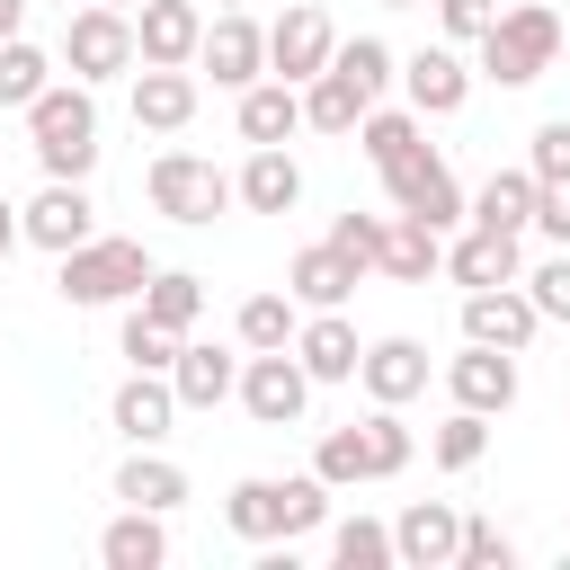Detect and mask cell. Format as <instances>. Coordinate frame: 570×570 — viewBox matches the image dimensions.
Segmentation results:
<instances>
[{
  "mask_svg": "<svg viewBox=\"0 0 570 570\" xmlns=\"http://www.w3.org/2000/svg\"><path fill=\"white\" fill-rule=\"evenodd\" d=\"M294 134H303V89L276 80V71L249 80L240 89V142H294Z\"/></svg>",
  "mask_w": 570,
  "mask_h": 570,
  "instance_id": "28",
  "label": "cell"
},
{
  "mask_svg": "<svg viewBox=\"0 0 570 570\" xmlns=\"http://www.w3.org/2000/svg\"><path fill=\"white\" fill-rule=\"evenodd\" d=\"M356 285H365V276H356L330 240H312V249H294V258H285V294H294L303 312H338Z\"/></svg>",
  "mask_w": 570,
  "mask_h": 570,
  "instance_id": "25",
  "label": "cell"
},
{
  "mask_svg": "<svg viewBox=\"0 0 570 570\" xmlns=\"http://www.w3.org/2000/svg\"><path fill=\"white\" fill-rule=\"evenodd\" d=\"M330 71L365 98V107H383V89L401 80V53L383 45V36H338V53H330Z\"/></svg>",
  "mask_w": 570,
  "mask_h": 570,
  "instance_id": "30",
  "label": "cell"
},
{
  "mask_svg": "<svg viewBox=\"0 0 570 570\" xmlns=\"http://www.w3.org/2000/svg\"><path fill=\"white\" fill-rule=\"evenodd\" d=\"M534 330H543V312L525 303V285H472V294H463V338L525 356V347H534Z\"/></svg>",
  "mask_w": 570,
  "mask_h": 570,
  "instance_id": "13",
  "label": "cell"
},
{
  "mask_svg": "<svg viewBox=\"0 0 570 570\" xmlns=\"http://www.w3.org/2000/svg\"><path fill=\"white\" fill-rule=\"evenodd\" d=\"M356 436H365V481H401V472H410V454H419V436L401 428V410H392V401H374V410L356 419Z\"/></svg>",
  "mask_w": 570,
  "mask_h": 570,
  "instance_id": "32",
  "label": "cell"
},
{
  "mask_svg": "<svg viewBox=\"0 0 570 570\" xmlns=\"http://www.w3.org/2000/svg\"><path fill=\"white\" fill-rule=\"evenodd\" d=\"M18 116H27V151H36L45 178H89L98 169V98H89V80L53 71Z\"/></svg>",
  "mask_w": 570,
  "mask_h": 570,
  "instance_id": "1",
  "label": "cell"
},
{
  "mask_svg": "<svg viewBox=\"0 0 570 570\" xmlns=\"http://www.w3.org/2000/svg\"><path fill=\"white\" fill-rule=\"evenodd\" d=\"M436 267H445V232H428V223H410V214H383L374 276H392V285H428Z\"/></svg>",
  "mask_w": 570,
  "mask_h": 570,
  "instance_id": "24",
  "label": "cell"
},
{
  "mask_svg": "<svg viewBox=\"0 0 570 570\" xmlns=\"http://www.w3.org/2000/svg\"><path fill=\"white\" fill-rule=\"evenodd\" d=\"M525 232H543L552 249H570V178H552V187L534 178V223Z\"/></svg>",
  "mask_w": 570,
  "mask_h": 570,
  "instance_id": "45",
  "label": "cell"
},
{
  "mask_svg": "<svg viewBox=\"0 0 570 570\" xmlns=\"http://www.w3.org/2000/svg\"><path fill=\"white\" fill-rule=\"evenodd\" d=\"M116 499H125V508H160V517H169V508H187V463H169L160 445H134V454L116 463Z\"/></svg>",
  "mask_w": 570,
  "mask_h": 570,
  "instance_id": "27",
  "label": "cell"
},
{
  "mask_svg": "<svg viewBox=\"0 0 570 570\" xmlns=\"http://www.w3.org/2000/svg\"><path fill=\"white\" fill-rule=\"evenodd\" d=\"M525 169L552 187V178H570V116H543L534 134H525Z\"/></svg>",
  "mask_w": 570,
  "mask_h": 570,
  "instance_id": "43",
  "label": "cell"
},
{
  "mask_svg": "<svg viewBox=\"0 0 570 570\" xmlns=\"http://www.w3.org/2000/svg\"><path fill=\"white\" fill-rule=\"evenodd\" d=\"M196 71H214V89H249V80H267V27L249 18V9H223V18H205V36H196Z\"/></svg>",
  "mask_w": 570,
  "mask_h": 570,
  "instance_id": "10",
  "label": "cell"
},
{
  "mask_svg": "<svg viewBox=\"0 0 570 570\" xmlns=\"http://www.w3.org/2000/svg\"><path fill=\"white\" fill-rule=\"evenodd\" d=\"M142 187H151V214H169V223H187V232H205V223L232 205V169H214L205 151H160Z\"/></svg>",
  "mask_w": 570,
  "mask_h": 570,
  "instance_id": "6",
  "label": "cell"
},
{
  "mask_svg": "<svg viewBox=\"0 0 570 570\" xmlns=\"http://www.w3.org/2000/svg\"><path fill=\"white\" fill-rule=\"evenodd\" d=\"M330 53H338V27H330V9H312V0H294L276 27H267V71L276 80H312V71H330Z\"/></svg>",
  "mask_w": 570,
  "mask_h": 570,
  "instance_id": "11",
  "label": "cell"
},
{
  "mask_svg": "<svg viewBox=\"0 0 570 570\" xmlns=\"http://www.w3.org/2000/svg\"><path fill=\"white\" fill-rule=\"evenodd\" d=\"M383 9H428V0H383Z\"/></svg>",
  "mask_w": 570,
  "mask_h": 570,
  "instance_id": "48",
  "label": "cell"
},
{
  "mask_svg": "<svg viewBox=\"0 0 570 570\" xmlns=\"http://www.w3.org/2000/svg\"><path fill=\"white\" fill-rule=\"evenodd\" d=\"M490 18H499V0H436L445 45H481V36H490Z\"/></svg>",
  "mask_w": 570,
  "mask_h": 570,
  "instance_id": "44",
  "label": "cell"
},
{
  "mask_svg": "<svg viewBox=\"0 0 570 570\" xmlns=\"http://www.w3.org/2000/svg\"><path fill=\"white\" fill-rule=\"evenodd\" d=\"M463 98H472V62H463L454 45L401 53V107H419V116H463Z\"/></svg>",
  "mask_w": 570,
  "mask_h": 570,
  "instance_id": "12",
  "label": "cell"
},
{
  "mask_svg": "<svg viewBox=\"0 0 570 570\" xmlns=\"http://www.w3.org/2000/svg\"><path fill=\"white\" fill-rule=\"evenodd\" d=\"M330 249H338L356 276H374V249H383V214H338V223H330Z\"/></svg>",
  "mask_w": 570,
  "mask_h": 570,
  "instance_id": "42",
  "label": "cell"
},
{
  "mask_svg": "<svg viewBox=\"0 0 570 570\" xmlns=\"http://www.w3.org/2000/svg\"><path fill=\"white\" fill-rule=\"evenodd\" d=\"M454 570H517V543L490 525V517H463V543H454Z\"/></svg>",
  "mask_w": 570,
  "mask_h": 570,
  "instance_id": "40",
  "label": "cell"
},
{
  "mask_svg": "<svg viewBox=\"0 0 570 570\" xmlns=\"http://www.w3.org/2000/svg\"><path fill=\"white\" fill-rule=\"evenodd\" d=\"M62 9H71V0H62Z\"/></svg>",
  "mask_w": 570,
  "mask_h": 570,
  "instance_id": "51",
  "label": "cell"
},
{
  "mask_svg": "<svg viewBox=\"0 0 570 570\" xmlns=\"http://www.w3.org/2000/svg\"><path fill=\"white\" fill-rule=\"evenodd\" d=\"M436 276H454L463 294H472V285H517V276H525V249H517V232L463 223V232L445 240V267H436Z\"/></svg>",
  "mask_w": 570,
  "mask_h": 570,
  "instance_id": "16",
  "label": "cell"
},
{
  "mask_svg": "<svg viewBox=\"0 0 570 570\" xmlns=\"http://www.w3.org/2000/svg\"><path fill=\"white\" fill-rule=\"evenodd\" d=\"M196 36H205V9H196V0H142V9H134V62H178V71H196Z\"/></svg>",
  "mask_w": 570,
  "mask_h": 570,
  "instance_id": "17",
  "label": "cell"
},
{
  "mask_svg": "<svg viewBox=\"0 0 570 570\" xmlns=\"http://www.w3.org/2000/svg\"><path fill=\"white\" fill-rule=\"evenodd\" d=\"M330 561H338V570H392V525L338 517V525H330Z\"/></svg>",
  "mask_w": 570,
  "mask_h": 570,
  "instance_id": "36",
  "label": "cell"
},
{
  "mask_svg": "<svg viewBox=\"0 0 570 570\" xmlns=\"http://www.w3.org/2000/svg\"><path fill=\"white\" fill-rule=\"evenodd\" d=\"M196 98H205V89H196V71H178V62H142V71H134V125H142V134H178V125L196 116Z\"/></svg>",
  "mask_w": 570,
  "mask_h": 570,
  "instance_id": "23",
  "label": "cell"
},
{
  "mask_svg": "<svg viewBox=\"0 0 570 570\" xmlns=\"http://www.w3.org/2000/svg\"><path fill=\"white\" fill-rule=\"evenodd\" d=\"M330 517V481L321 472H249V481H232V499H223V525L240 534V543H294V534H312Z\"/></svg>",
  "mask_w": 570,
  "mask_h": 570,
  "instance_id": "2",
  "label": "cell"
},
{
  "mask_svg": "<svg viewBox=\"0 0 570 570\" xmlns=\"http://www.w3.org/2000/svg\"><path fill=\"white\" fill-rule=\"evenodd\" d=\"M312 472H321L330 490H356V481H365V436H356V428H330V436L312 445Z\"/></svg>",
  "mask_w": 570,
  "mask_h": 570,
  "instance_id": "39",
  "label": "cell"
},
{
  "mask_svg": "<svg viewBox=\"0 0 570 570\" xmlns=\"http://www.w3.org/2000/svg\"><path fill=\"white\" fill-rule=\"evenodd\" d=\"M98 232V205H89V178H45L27 205H18V240L27 249H45V258H62V249H80Z\"/></svg>",
  "mask_w": 570,
  "mask_h": 570,
  "instance_id": "9",
  "label": "cell"
},
{
  "mask_svg": "<svg viewBox=\"0 0 570 570\" xmlns=\"http://www.w3.org/2000/svg\"><path fill=\"white\" fill-rule=\"evenodd\" d=\"M454 543H463V517L445 499H410L392 517V561L401 570H454Z\"/></svg>",
  "mask_w": 570,
  "mask_h": 570,
  "instance_id": "15",
  "label": "cell"
},
{
  "mask_svg": "<svg viewBox=\"0 0 570 570\" xmlns=\"http://www.w3.org/2000/svg\"><path fill=\"white\" fill-rule=\"evenodd\" d=\"M125 365H142V374H169V356H178V330H160L151 312H125Z\"/></svg>",
  "mask_w": 570,
  "mask_h": 570,
  "instance_id": "38",
  "label": "cell"
},
{
  "mask_svg": "<svg viewBox=\"0 0 570 570\" xmlns=\"http://www.w3.org/2000/svg\"><path fill=\"white\" fill-rule=\"evenodd\" d=\"M356 383H365V401H392V410H401V401L428 392V347L392 330V338H374V347L356 356Z\"/></svg>",
  "mask_w": 570,
  "mask_h": 570,
  "instance_id": "20",
  "label": "cell"
},
{
  "mask_svg": "<svg viewBox=\"0 0 570 570\" xmlns=\"http://www.w3.org/2000/svg\"><path fill=\"white\" fill-rule=\"evenodd\" d=\"M232 205H249V214H294V205H303L294 151H285V142H249V160H240V178H232Z\"/></svg>",
  "mask_w": 570,
  "mask_h": 570,
  "instance_id": "18",
  "label": "cell"
},
{
  "mask_svg": "<svg viewBox=\"0 0 570 570\" xmlns=\"http://www.w3.org/2000/svg\"><path fill=\"white\" fill-rule=\"evenodd\" d=\"M107 419H116V436L125 445H160L169 436V419H178V392H169V374H125L116 383V401H107Z\"/></svg>",
  "mask_w": 570,
  "mask_h": 570,
  "instance_id": "22",
  "label": "cell"
},
{
  "mask_svg": "<svg viewBox=\"0 0 570 570\" xmlns=\"http://www.w3.org/2000/svg\"><path fill=\"white\" fill-rule=\"evenodd\" d=\"M214 9H249V0H214Z\"/></svg>",
  "mask_w": 570,
  "mask_h": 570,
  "instance_id": "49",
  "label": "cell"
},
{
  "mask_svg": "<svg viewBox=\"0 0 570 570\" xmlns=\"http://www.w3.org/2000/svg\"><path fill=\"white\" fill-rule=\"evenodd\" d=\"M294 321H303L294 294H249V303L232 312V338H240V347H294Z\"/></svg>",
  "mask_w": 570,
  "mask_h": 570,
  "instance_id": "33",
  "label": "cell"
},
{
  "mask_svg": "<svg viewBox=\"0 0 570 570\" xmlns=\"http://www.w3.org/2000/svg\"><path fill=\"white\" fill-rule=\"evenodd\" d=\"M142 285H151V249H142V240H125V232H89L80 249H62V258H53V294H62L71 312L134 303Z\"/></svg>",
  "mask_w": 570,
  "mask_h": 570,
  "instance_id": "3",
  "label": "cell"
},
{
  "mask_svg": "<svg viewBox=\"0 0 570 570\" xmlns=\"http://www.w3.org/2000/svg\"><path fill=\"white\" fill-rule=\"evenodd\" d=\"M9 249H18V205L0 196V258H9Z\"/></svg>",
  "mask_w": 570,
  "mask_h": 570,
  "instance_id": "47",
  "label": "cell"
},
{
  "mask_svg": "<svg viewBox=\"0 0 570 570\" xmlns=\"http://www.w3.org/2000/svg\"><path fill=\"white\" fill-rule=\"evenodd\" d=\"M356 356H365V338L347 330V312H312V321H294V365H303L312 383H356Z\"/></svg>",
  "mask_w": 570,
  "mask_h": 570,
  "instance_id": "19",
  "label": "cell"
},
{
  "mask_svg": "<svg viewBox=\"0 0 570 570\" xmlns=\"http://www.w3.org/2000/svg\"><path fill=\"white\" fill-rule=\"evenodd\" d=\"M552 62H561V9H552V0H517V9L490 18V36H481V71H472V80L534 89Z\"/></svg>",
  "mask_w": 570,
  "mask_h": 570,
  "instance_id": "4",
  "label": "cell"
},
{
  "mask_svg": "<svg viewBox=\"0 0 570 570\" xmlns=\"http://www.w3.org/2000/svg\"><path fill=\"white\" fill-rule=\"evenodd\" d=\"M428 454H436V472H472V463L490 454V419H481V410H445L436 436H428Z\"/></svg>",
  "mask_w": 570,
  "mask_h": 570,
  "instance_id": "35",
  "label": "cell"
},
{
  "mask_svg": "<svg viewBox=\"0 0 570 570\" xmlns=\"http://www.w3.org/2000/svg\"><path fill=\"white\" fill-rule=\"evenodd\" d=\"M45 80H53V53L27 45V36H9V45H0V107H27Z\"/></svg>",
  "mask_w": 570,
  "mask_h": 570,
  "instance_id": "37",
  "label": "cell"
},
{
  "mask_svg": "<svg viewBox=\"0 0 570 570\" xmlns=\"http://www.w3.org/2000/svg\"><path fill=\"white\" fill-rule=\"evenodd\" d=\"M53 62L71 71V80H134V9H107V0H80L71 18H62V45H53Z\"/></svg>",
  "mask_w": 570,
  "mask_h": 570,
  "instance_id": "5",
  "label": "cell"
},
{
  "mask_svg": "<svg viewBox=\"0 0 570 570\" xmlns=\"http://www.w3.org/2000/svg\"><path fill=\"white\" fill-rule=\"evenodd\" d=\"M445 392H454V410L499 419V410H517V356H508V347L463 338V356H445Z\"/></svg>",
  "mask_w": 570,
  "mask_h": 570,
  "instance_id": "14",
  "label": "cell"
},
{
  "mask_svg": "<svg viewBox=\"0 0 570 570\" xmlns=\"http://www.w3.org/2000/svg\"><path fill=\"white\" fill-rule=\"evenodd\" d=\"M356 116H365V98H356L338 71H312V80H303V125H312V134H356Z\"/></svg>",
  "mask_w": 570,
  "mask_h": 570,
  "instance_id": "34",
  "label": "cell"
},
{
  "mask_svg": "<svg viewBox=\"0 0 570 570\" xmlns=\"http://www.w3.org/2000/svg\"><path fill=\"white\" fill-rule=\"evenodd\" d=\"M107 9H142V0H107Z\"/></svg>",
  "mask_w": 570,
  "mask_h": 570,
  "instance_id": "50",
  "label": "cell"
},
{
  "mask_svg": "<svg viewBox=\"0 0 570 570\" xmlns=\"http://www.w3.org/2000/svg\"><path fill=\"white\" fill-rule=\"evenodd\" d=\"M383 196H392V214H410V223H428V232H454V223H463V187H454L445 151H428V142L383 169Z\"/></svg>",
  "mask_w": 570,
  "mask_h": 570,
  "instance_id": "7",
  "label": "cell"
},
{
  "mask_svg": "<svg viewBox=\"0 0 570 570\" xmlns=\"http://www.w3.org/2000/svg\"><path fill=\"white\" fill-rule=\"evenodd\" d=\"M463 223H481V232H517V240H525V223H534V169H490L481 196L463 205Z\"/></svg>",
  "mask_w": 570,
  "mask_h": 570,
  "instance_id": "29",
  "label": "cell"
},
{
  "mask_svg": "<svg viewBox=\"0 0 570 570\" xmlns=\"http://www.w3.org/2000/svg\"><path fill=\"white\" fill-rule=\"evenodd\" d=\"M98 561L107 570H160L169 561V517L160 508H116L107 534H98Z\"/></svg>",
  "mask_w": 570,
  "mask_h": 570,
  "instance_id": "26",
  "label": "cell"
},
{
  "mask_svg": "<svg viewBox=\"0 0 570 570\" xmlns=\"http://www.w3.org/2000/svg\"><path fill=\"white\" fill-rule=\"evenodd\" d=\"M232 383H240V356H232V347L178 338V356H169V392H178V410H223Z\"/></svg>",
  "mask_w": 570,
  "mask_h": 570,
  "instance_id": "21",
  "label": "cell"
},
{
  "mask_svg": "<svg viewBox=\"0 0 570 570\" xmlns=\"http://www.w3.org/2000/svg\"><path fill=\"white\" fill-rule=\"evenodd\" d=\"M27 9H36V0H0V45H9V36H27Z\"/></svg>",
  "mask_w": 570,
  "mask_h": 570,
  "instance_id": "46",
  "label": "cell"
},
{
  "mask_svg": "<svg viewBox=\"0 0 570 570\" xmlns=\"http://www.w3.org/2000/svg\"><path fill=\"white\" fill-rule=\"evenodd\" d=\"M134 312H151L160 330H178V338H187V330L205 321V276H187V267H151V285L134 294Z\"/></svg>",
  "mask_w": 570,
  "mask_h": 570,
  "instance_id": "31",
  "label": "cell"
},
{
  "mask_svg": "<svg viewBox=\"0 0 570 570\" xmlns=\"http://www.w3.org/2000/svg\"><path fill=\"white\" fill-rule=\"evenodd\" d=\"M517 285H525V303H534L543 321H570V249H552V258H543V267H525Z\"/></svg>",
  "mask_w": 570,
  "mask_h": 570,
  "instance_id": "41",
  "label": "cell"
},
{
  "mask_svg": "<svg viewBox=\"0 0 570 570\" xmlns=\"http://www.w3.org/2000/svg\"><path fill=\"white\" fill-rule=\"evenodd\" d=\"M232 401H240L258 428H294V419L312 410V374L294 365V347H249V356H240Z\"/></svg>",
  "mask_w": 570,
  "mask_h": 570,
  "instance_id": "8",
  "label": "cell"
}]
</instances>
